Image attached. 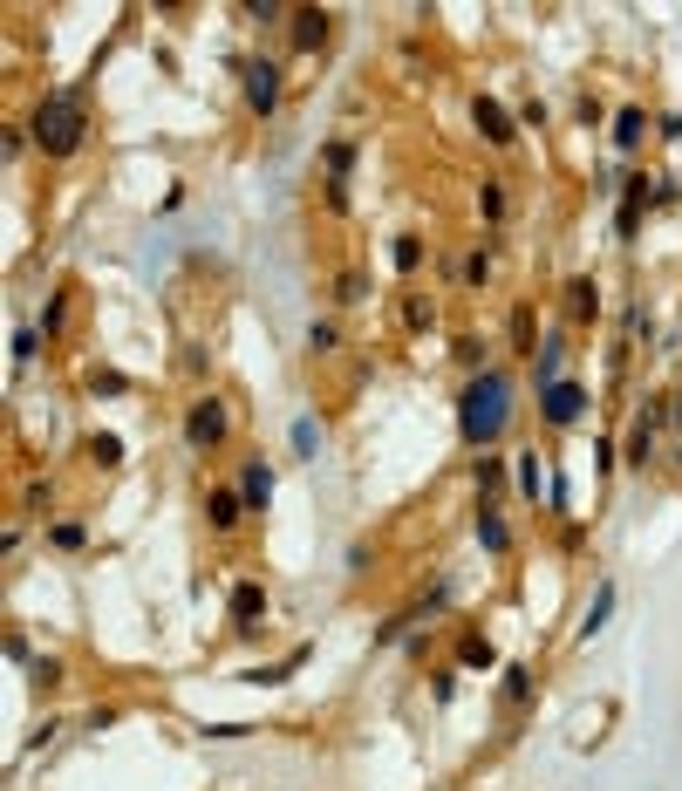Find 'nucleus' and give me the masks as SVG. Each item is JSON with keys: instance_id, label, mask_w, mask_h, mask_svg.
I'll list each match as a JSON object with an SVG mask.
<instances>
[{"instance_id": "f257e3e1", "label": "nucleus", "mask_w": 682, "mask_h": 791, "mask_svg": "<svg viewBox=\"0 0 682 791\" xmlns=\"http://www.w3.org/2000/svg\"><path fill=\"white\" fill-rule=\"evenodd\" d=\"M512 416H519V382H512V369H492V362H485L478 376L457 389V437L478 457L512 430Z\"/></svg>"}, {"instance_id": "f03ea898", "label": "nucleus", "mask_w": 682, "mask_h": 791, "mask_svg": "<svg viewBox=\"0 0 682 791\" xmlns=\"http://www.w3.org/2000/svg\"><path fill=\"white\" fill-rule=\"evenodd\" d=\"M82 137H89V103H82V89L69 82V89H48L35 103V116H28V144H35L41 157H76Z\"/></svg>"}, {"instance_id": "7ed1b4c3", "label": "nucleus", "mask_w": 682, "mask_h": 791, "mask_svg": "<svg viewBox=\"0 0 682 791\" xmlns=\"http://www.w3.org/2000/svg\"><path fill=\"white\" fill-rule=\"evenodd\" d=\"M232 437V403L226 396H191L185 403V444L191 451H219Z\"/></svg>"}, {"instance_id": "20e7f679", "label": "nucleus", "mask_w": 682, "mask_h": 791, "mask_svg": "<svg viewBox=\"0 0 682 791\" xmlns=\"http://www.w3.org/2000/svg\"><path fill=\"white\" fill-rule=\"evenodd\" d=\"M594 410L587 403V382H553V389H539V416H546V430H580V416Z\"/></svg>"}, {"instance_id": "39448f33", "label": "nucleus", "mask_w": 682, "mask_h": 791, "mask_svg": "<svg viewBox=\"0 0 682 791\" xmlns=\"http://www.w3.org/2000/svg\"><path fill=\"white\" fill-rule=\"evenodd\" d=\"M239 89H246V110L253 116H273L280 110V62H266V55L239 62Z\"/></svg>"}, {"instance_id": "423d86ee", "label": "nucleus", "mask_w": 682, "mask_h": 791, "mask_svg": "<svg viewBox=\"0 0 682 791\" xmlns=\"http://www.w3.org/2000/svg\"><path fill=\"white\" fill-rule=\"evenodd\" d=\"M355 157H362L355 137H328L321 144V171H328V205L335 212H348V171H355Z\"/></svg>"}, {"instance_id": "0eeeda50", "label": "nucleus", "mask_w": 682, "mask_h": 791, "mask_svg": "<svg viewBox=\"0 0 682 791\" xmlns=\"http://www.w3.org/2000/svg\"><path fill=\"white\" fill-rule=\"evenodd\" d=\"M471 123H478V137H485L492 151H512V144H519V116L505 110L498 96H471Z\"/></svg>"}, {"instance_id": "6e6552de", "label": "nucleus", "mask_w": 682, "mask_h": 791, "mask_svg": "<svg viewBox=\"0 0 682 791\" xmlns=\"http://www.w3.org/2000/svg\"><path fill=\"white\" fill-rule=\"evenodd\" d=\"M266 607H273V601H266V587H260V580H232V601H226L232 635H246V641H253V635H260V621H266Z\"/></svg>"}, {"instance_id": "1a4fd4ad", "label": "nucleus", "mask_w": 682, "mask_h": 791, "mask_svg": "<svg viewBox=\"0 0 682 791\" xmlns=\"http://www.w3.org/2000/svg\"><path fill=\"white\" fill-rule=\"evenodd\" d=\"M648 130H655V116H648L642 103H621V110H614V123H607V144H614L621 157H635L648 144Z\"/></svg>"}, {"instance_id": "9d476101", "label": "nucleus", "mask_w": 682, "mask_h": 791, "mask_svg": "<svg viewBox=\"0 0 682 791\" xmlns=\"http://www.w3.org/2000/svg\"><path fill=\"white\" fill-rule=\"evenodd\" d=\"M205 526L212 532H239L246 526V498H239V485H212L205 491Z\"/></svg>"}, {"instance_id": "9b49d317", "label": "nucleus", "mask_w": 682, "mask_h": 791, "mask_svg": "<svg viewBox=\"0 0 682 791\" xmlns=\"http://www.w3.org/2000/svg\"><path fill=\"white\" fill-rule=\"evenodd\" d=\"M648 205H655V178H628V185H621V212H614V232H621V239H635V226H642Z\"/></svg>"}, {"instance_id": "f8f14e48", "label": "nucleus", "mask_w": 682, "mask_h": 791, "mask_svg": "<svg viewBox=\"0 0 682 791\" xmlns=\"http://www.w3.org/2000/svg\"><path fill=\"white\" fill-rule=\"evenodd\" d=\"M328 35H335V14H328V7H294V48H301V55L328 48Z\"/></svg>"}, {"instance_id": "ddd939ff", "label": "nucleus", "mask_w": 682, "mask_h": 791, "mask_svg": "<svg viewBox=\"0 0 682 791\" xmlns=\"http://www.w3.org/2000/svg\"><path fill=\"white\" fill-rule=\"evenodd\" d=\"M239 498H246V512H266V505H273V464H266V457H246V464H239Z\"/></svg>"}, {"instance_id": "4468645a", "label": "nucleus", "mask_w": 682, "mask_h": 791, "mask_svg": "<svg viewBox=\"0 0 682 791\" xmlns=\"http://www.w3.org/2000/svg\"><path fill=\"white\" fill-rule=\"evenodd\" d=\"M307 662H314V641H301V648H287V655H280V662H266V669H246V682H253V689H280L287 676H301Z\"/></svg>"}, {"instance_id": "2eb2a0df", "label": "nucleus", "mask_w": 682, "mask_h": 791, "mask_svg": "<svg viewBox=\"0 0 682 791\" xmlns=\"http://www.w3.org/2000/svg\"><path fill=\"white\" fill-rule=\"evenodd\" d=\"M553 382H567V335H546L539 341V362H532V396L553 389Z\"/></svg>"}, {"instance_id": "dca6fc26", "label": "nucleus", "mask_w": 682, "mask_h": 791, "mask_svg": "<svg viewBox=\"0 0 682 791\" xmlns=\"http://www.w3.org/2000/svg\"><path fill=\"white\" fill-rule=\"evenodd\" d=\"M471 532H478V546H485L492 560H505V553H512V526H505V512H498V505H478Z\"/></svg>"}, {"instance_id": "f3484780", "label": "nucleus", "mask_w": 682, "mask_h": 791, "mask_svg": "<svg viewBox=\"0 0 682 791\" xmlns=\"http://www.w3.org/2000/svg\"><path fill=\"white\" fill-rule=\"evenodd\" d=\"M512 485H519V498H553V485H546V457L539 451L512 457Z\"/></svg>"}, {"instance_id": "a211bd4d", "label": "nucleus", "mask_w": 682, "mask_h": 791, "mask_svg": "<svg viewBox=\"0 0 682 791\" xmlns=\"http://www.w3.org/2000/svg\"><path fill=\"white\" fill-rule=\"evenodd\" d=\"M567 321L580 328V321H601V287L580 273V280H567Z\"/></svg>"}, {"instance_id": "6ab92c4d", "label": "nucleus", "mask_w": 682, "mask_h": 791, "mask_svg": "<svg viewBox=\"0 0 682 791\" xmlns=\"http://www.w3.org/2000/svg\"><path fill=\"white\" fill-rule=\"evenodd\" d=\"M614 601H621V594H614V580H601V587H594V601H587V614H580V641H594L607 621H614Z\"/></svg>"}, {"instance_id": "aec40b11", "label": "nucleus", "mask_w": 682, "mask_h": 791, "mask_svg": "<svg viewBox=\"0 0 682 791\" xmlns=\"http://www.w3.org/2000/svg\"><path fill=\"white\" fill-rule=\"evenodd\" d=\"M492 662H498L492 635H478V628H471V635H457V669H492Z\"/></svg>"}, {"instance_id": "412c9836", "label": "nucleus", "mask_w": 682, "mask_h": 791, "mask_svg": "<svg viewBox=\"0 0 682 791\" xmlns=\"http://www.w3.org/2000/svg\"><path fill=\"white\" fill-rule=\"evenodd\" d=\"M451 273L464 287H485V280H492V246H471L464 260H451Z\"/></svg>"}, {"instance_id": "4be33fe9", "label": "nucleus", "mask_w": 682, "mask_h": 791, "mask_svg": "<svg viewBox=\"0 0 682 791\" xmlns=\"http://www.w3.org/2000/svg\"><path fill=\"white\" fill-rule=\"evenodd\" d=\"M423 260H430V246H423L417 232H403V239H389V266H396V273H417Z\"/></svg>"}, {"instance_id": "5701e85b", "label": "nucleus", "mask_w": 682, "mask_h": 791, "mask_svg": "<svg viewBox=\"0 0 682 791\" xmlns=\"http://www.w3.org/2000/svg\"><path fill=\"white\" fill-rule=\"evenodd\" d=\"M471 485H478V498H485V505H492L498 491H505V464H498L492 451L478 457V464H471Z\"/></svg>"}, {"instance_id": "b1692460", "label": "nucleus", "mask_w": 682, "mask_h": 791, "mask_svg": "<svg viewBox=\"0 0 682 791\" xmlns=\"http://www.w3.org/2000/svg\"><path fill=\"white\" fill-rule=\"evenodd\" d=\"M532 341H539V321H532V301H519L512 307V355L532 362Z\"/></svg>"}, {"instance_id": "393cba45", "label": "nucleus", "mask_w": 682, "mask_h": 791, "mask_svg": "<svg viewBox=\"0 0 682 791\" xmlns=\"http://www.w3.org/2000/svg\"><path fill=\"white\" fill-rule=\"evenodd\" d=\"M48 546H55V553H82V546H89V526H82V519H55V526H48Z\"/></svg>"}, {"instance_id": "a878e982", "label": "nucleus", "mask_w": 682, "mask_h": 791, "mask_svg": "<svg viewBox=\"0 0 682 791\" xmlns=\"http://www.w3.org/2000/svg\"><path fill=\"white\" fill-rule=\"evenodd\" d=\"M526 703H532V669L512 662V669H505V710H526Z\"/></svg>"}, {"instance_id": "bb28decb", "label": "nucleus", "mask_w": 682, "mask_h": 791, "mask_svg": "<svg viewBox=\"0 0 682 791\" xmlns=\"http://www.w3.org/2000/svg\"><path fill=\"white\" fill-rule=\"evenodd\" d=\"M478 205H485V219H492V226H505V212H512V191L498 185V178H485V185H478Z\"/></svg>"}, {"instance_id": "cd10ccee", "label": "nucleus", "mask_w": 682, "mask_h": 791, "mask_svg": "<svg viewBox=\"0 0 682 791\" xmlns=\"http://www.w3.org/2000/svg\"><path fill=\"white\" fill-rule=\"evenodd\" d=\"M403 328H410V335H430V328H437V301L410 294V301H403Z\"/></svg>"}, {"instance_id": "c85d7f7f", "label": "nucleus", "mask_w": 682, "mask_h": 791, "mask_svg": "<svg viewBox=\"0 0 682 791\" xmlns=\"http://www.w3.org/2000/svg\"><path fill=\"white\" fill-rule=\"evenodd\" d=\"M62 328H69V287H55L41 307V335H62Z\"/></svg>"}, {"instance_id": "c756f323", "label": "nucleus", "mask_w": 682, "mask_h": 791, "mask_svg": "<svg viewBox=\"0 0 682 791\" xmlns=\"http://www.w3.org/2000/svg\"><path fill=\"white\" fill-rule=\"evenodd\" d=\"M335 301L341 307H362V301H369V273H355V266H348V273L335 280Z\"/></svg>"}, {"instance_id": "7c9ffc66", "label": "nucleus", "mask_w": 682, "mask_h": 791, "mask_svg": "<svg viewBox=\"0 0 682 791\" xmlns=\"http://www.w3.org/2000/svg\"><path fill=\"white\" fill-rule=\"evenodd\" d=\"M335 348H341L335 321H307V355H335Z\"/></svg>"}, {"instance_id": "2f4dec72", "label": "nucleus", "mask_w": 682, "mask_h": 791, "mask_svg": "<svg viewBox=\"0 0 682 791\" xmlns=\"http://www.w3.org/2000/svg\"><path fill=\"white\" fill-rule=\"evenodd\" d=\"M287 437H294V457H314V451H321V423H314V416H294V430H287Z\"/></svg>"}, {"instance_id": "473e14b6", "label": "nucleus", "mask_w": 682, "mask_h": 791, "mask_svg": "<svg viewBox=\"0 0 682 791\" xmlns=\"http://www.w3.org/2000/svg\"><path fill=\"white\" fill-rule=\"evenodd\" d=\"M82 451L96 457V464H123V437H110V430H89V444Z\"/></svg>"}, {"instance_id": "72a5a7b5", "label": "nucleus", "mask_w": 682, "mask_h": 791, "mask_svg": "<svg viewBox=\"0 0 682 791\" xmlns=\"http://www.w3.org/2000/svg\"><path fill=\"white\" fill-rule=\"evenodd\" d=\"M89 396H130V376L123 369H89Z\"/></svg>"}, {"instance_id": "f704fd0d", "label": "nucleus", "mask_w": 682, "mask_h": 791, "mask_svg": "<svg viewBox=\"0 0 682 791\" xmlns=\"http://www.w3.org/2000/svg\"><path fill=\"white\" fill-rule=\"evenodd\" d=\"M28 682H35V689H55V682H62V662H55V655H35V662H28Z\"/></svg>"}, {"instance_id": "c9c22d12", "label": "nucleus", "mask_w": 682, "mask_h": 791, "mask_svg": "<svg viewBox=\"0 0 682 791\" xmlns=\"http://www.w3.org/2000/svg\"><path fill=\"white\" fill-rule=\"evenodd\" d=\"M246 21H260V28H273V21H294L280 0H246Z\"/></svg>"}, {"instance_id": "e433bc0d", "label": "nucleus", "mask_w": 682, "mask_h": 791, "mask_svg": "<svg viewBox=\"0 0 682 791\" xmlns=\"http://www.w3.org/2000/svg\"><path fill=\"white\" fill-rule=\"evenodd\" d=\"M198 737H205V744H232V737H253V730H246V723H198Z\"/></svg>"}, {"instance_id": "4c0bfd02", "label": "nucleus", "mask_w": 682, "mask_h": 791, "mask_svg": "<svg viewBox=\"0 0 682 791\" xmlns=\"http://www.w3.org/2000/svg\"><path fill=\"white\" fill-rule=\"evenodd\" d=\"M451 355L464 362V369H471V376L485 369V362H478V355H485V341H478V335H457V348H451Z\"/></svg>"}, {"instance_id": "58836bf2", "label": "nucleus", "mask_w": 682, "mask_h": 791, "mask_svg": "<svg viewBox=\"0 0 682 791\" xmlns=\"http://www.w3.org/2000/svg\"><path fill=\"white\" fill-rule=\"evenodd\" d=\"M7 348H14V362H35V348H41V328H14V341H7Z\"/></svg>"}, {"instance_id": "ea45409f", "label": "nucleus", "mask_w": 682, "mask_h": 791, "mask_svg": "<svg viewBox=\"0 0 682 791\" xmlns=\"http://www.w3.org/2000/svg\"><path fill=\"white\" fill-rule=\"evenodd\" d=\"M669 423H676V430H682V389H676V410H669Z\"/></svg>"}]
</instances>
